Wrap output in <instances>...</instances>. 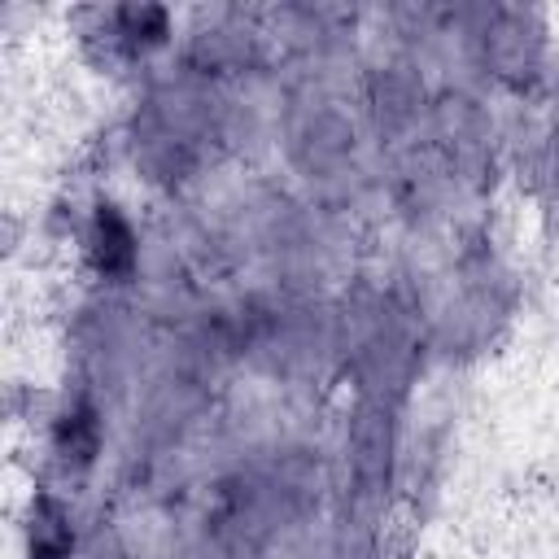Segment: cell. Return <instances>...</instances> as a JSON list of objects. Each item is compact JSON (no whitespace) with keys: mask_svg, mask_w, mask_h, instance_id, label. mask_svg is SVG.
I'll return each mask as SVG.
<instances>
[{"mask_svg":"<svg viewBox=\"0 0 559 559\" xmlns=\"http://www.w3.org/2000/svg\"><path fill=\"white\" fill-rule=\"evenodd\" d=\"M131 258H135V249H131L127 223L114 210H100V218H96V262H100V271L122 275V271H131Z\"/></svg>","mask_w":559,"mask_h":559,"instance_id":"1","label":"cell"}]
</instances>
